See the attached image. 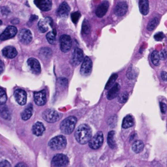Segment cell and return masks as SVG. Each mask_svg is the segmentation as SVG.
<instances>
[{
	"mask_svg": "<svg viewBox=\"0 0 167 167\" xmlns=\"http://www.w3.org/2000/svg\"><path fill=\"white\" fill-rule=\"evenodd\" d=\"M14 167H28L27 166V164L24 163H20L18 164H17L16 165L14 166Z\"/></svg>",
	"mask_w": 167,
	"mask_h": 167,
	"instance_id": "obj_44",
	"label": "cell"
},
{
	"mask_svg": "<svg viewBox=\"0 0 167 167\" xmlns=\"http://www.w3.org/2000/svg\"><path fill=\"white\" fill-rule=\"evenodd\" d=\"M70 13V7L67 3L63 2L58 9V14L61 18H66Z\"/></svg>",
	"mask_w": 167,
	"mask_h": 167,
	"instance_id": "obj_19",
	"label": "cell"
},
{
	"mask_svg": "<svg viewBox=\"0 0 167 167\" xmlns=\"http://www.w3.org/2000/svg\"><path fill=\"white\" fill-rule=\"evenodd\" d=\"M161 77L162 78V80L167 82V73L166 71H162L161 73Z\"/></svg>",
	"mask_w": 167,
	"mask_h": 167,
	"instance_id": "obj_42",
	"label": "cell"
},
{
	"mask_svg": "<svg viewBox=\"0 0 167 167\" xmlns=\"http://www.w3.org/2000/svg\"><path fill=\"white\" fill-rule=\"evenodd\" d=\"M92 129L86 124H82L78 126L75 134L76 140L80 144H86L89 142L92 138Z\"/></svg>",
	"mask_w": 167,
	"mask_h": 167,
	"instance_id": "obj_1",
	"label": "cell"
},
{
	"mask_svg": "<svg viewBox=\"0 0 167 167\" xmlns=\"http://www.w3.org/2000/svg\"><path fill=\"white\" fill-rule=\"evenodd\" d=\"M151 60L152 63L154 65L158 66L159 65V61H160V57H159V54L158 52L154 51L152 52L151 56Z\"/></svg>",
	"mask_w": 167,
	"mask_h": 167,
	"instance_id": "obj_31",
	"label": "cell"
},
{
	"mask_svg": "<svg viewBox=\"0 0 167 167\" xmlns=\"http://www.w3.org/2000/svg\"><path fill=\"white\" fill-rule=\"evenodd\" d=\"M7 97L5 90L0 88V105H5L7 102Z\"/></svg>",
	"mask_w": 167,
	"mask_h": 167,
	"instance_id": "obj_33",
	"label": "cell"
},
{
	"mask_svg": "<svg viewBox=\"0 0 167 167\" xmlns=\"http://www.w3.org/2000/svg\"><path fill=\"white\" fill-rule=\"evenodd\" d=\"M34 100L38 106H43L46 103V94L45 90L34 93Z\"/></svg>",
	"mask_w": 167,
	"mask_h": 167,
	"instance_id": "obj_14",
	"label": "cell"
},
{
	"mask_svg": "<svg viewBox=\"0 0 167 167\" xmlns=\"http://www.w3.org/2000/svg\"><path fill=\"white\" fill-rule=\"evenodd\" d=\"M28 65L29 66L30 70L32 71L34 74L38 75L41 73V65L39 63V61L36 60L35 58H29L28 60Z\"/></svg>",
	"mask_w": 167,
	"mask_h": 167,
	"instance_id": "obj_15",
	"label": "cell"
},
{
	"mask_svg": "<svg viewBox=\"0 0 167 167\" xmlns=\"http://www.w3.org/2000/svg\"><path fill=\"white\" fill-rule=\"evenodd\" d=\"M49 146L54 150H61L65 148L67 145V140L64 136L58 135L52 138L48 143Z\"/></svg>",
	"mask_w": 167,
	"mask_h": 167,
	"instance_id": "obj_3",
	"label": "cell"
},
{
	"mask_svg": "<svg viewBox=\"0 0 167 167\" xmlns=\"http://www.w3.org/2000/svg\"><path fill=\"white\" fill-rule=\"evenodd\" d=\"M84 54L82 50L79 48H77L75 49L74 52H73L72 60H71V62L72 64L74 66H77L80 63L84 61Z\"/></svg>",
	"mask_w": 167,
	"mask_h": 167,
	"instance_id": "obj_13",
	"label": "cell"
},
{
	"mask_svg": "<svg viewBox=\"0 0 167 167\" xmlns=\"http://www.w3.org/2000/svg\"><path fill=\"white\" fill-rule=\"evenodd\" d=\"M56 32L55 29H54L53 31H49V32L46 34V39H47L48 42L51 45H54L56 43Z\"/></svg>",
	"mask_w": 167,
	"mask_h": 167,
	"instance_id": "obj_29",
	"label": "cell"
},
{
	"mask_svg": "<svg viewBox=\"0 0 167 167\" xmlns=\"http://www.w3.org/2000/svg\"><path fill=\"white\" fill-rule=\"evenodd\" d=\"M160 107H161V111L163 114H164L166 111V105L165 103L163 102L160 103Z\"/></svg>",
	"mask_w": 167,
	"mask_h": 167,
	"instance_id": "obj_41",
	"label": "cell"
},
{
	"mask_svg": "<svg viewBox=\"0 0 167 167\" xmlns=\"http://www.w3.org/2000/svg\"><path fill=\"white\" fill-rule=\"evenodd\" d=\"M117 77H118V75L117 74H113L111 77H110L109 81H108L106 86H105V89L106 90H109L111 88V87L114 84L115 81L116 80V79L117 78Z\"/></svg>",
	"mask_w": 167,
	"mask_h": 167,
	"instance_id": "obj_32",
	"label": "cell"
},
{
	"mask_svg": "<svg viewBox=\"0 0 167 167\" xmlns=\"http://www.w3.org/2000/svg\"><path fill=\"white\" fill-rule=\"evenodd\" d=\"M141 13L143 15H146L149 13V1L148 0H141L138 3Z\"/></svg>",
	"mask_w": 167,
	"mask_h": 167,
	"instance_id": "obj_24",
	"label": "cell"
},
{
	"mask_svg": "<svg viewBox=\"0 0 167 167\" xmlns=\"http://www.w3.org/2000/svg\"><path fill=\"white\" fill-rule=\"evenodd\" d=\"M144 148V144L143 142L141 141H135L132 146V149L134 153H139L142 151Z\"/></svg>",
	"mask_w": 167,
	"mask_h": 167,
	"instance_id": "obj_26",
	"label": "cell"
},
{
	"mask_svg": "<svg viewBox=\"0 0 167 167\" xmlns=\"http://www.w3.org/2000/svg\"><path fill=\"white\" fill-rule=\"evenodd\" d=\"M0 167H11V165L8 161L5 160L0 162Z\"/></svg>",
	"mask_w": 167,
	"mask_h": 167,
	"instance_id": "obj_40",
	"label": "cell"
},
{
	"mask_svg": "<svg viewBox=\"0 0 167 167\" xmlns=\"http://www.w3.org/2000/svg\"><path fill=\"white\" fill-rule=\"evenodd\" d=\"M60 48L63 52H67L69 51L72 46V41L71 37L68 35H63L61 36L60 39Z\"/></svg>",
	"mask_w": 167,
	"mask_h": 167,
	"instance_id": "obj_7",
	"label": "cell"
},
{
	"mask_svg": "<svg viewBox=\"0 0 167 167\" xmlns=\"http://www.w3.org/2000/svg\"><path fill=\"white\" fill-rule=\"evenodd\" d=\"M0 116L4 119H10L11 114H10L9 109L7 108L5 105H0Z\"/></svg>",
	"mask_w": 167,
	"mask_h": 167,
	"instance_id": "obj_27",
	"label": "cell"
},
{
	"mask_svg": "<svg viewBox=\"0 0 167 167\" xmlns=\"http://www.w3.org/2000/svg\"><path fill=\"white\" fill-rule=\"evenodd\" d=\"M92 61L89 57H86L84 59L83 63L81 66L80 73L83 75H88L92 72Z\"/></svg>",
	"mask_w": 167,
	"mask_h": 167,
	"instance_id": "obj_12",
	"label": "cell"
},
{
	"mask_svg": "<svg viewBox=\"0 0 167 167\" xmlns=\"http://www.w3.org/2000/svg\"><path fill=\"white\" fill-rule=\"evenodd\" d=\"M52 163L54 167H64L68 164L69 159L65 155L59 153L54 157Z\"/></svg>",
	"mask_w": 167,
	"mask_h": 167,
	"instance_id": "obj_6",
	"label": "cell"
},
{
	"mask_svg": "<svg viewBox=\"0 0 167 167\" xmlns=\"http://www.w3.org/2000/svg\"><path fill=\"white\" fill-rule=\"evenodd\" d=\"M3 55L7 58L12 59L15 58L17 56V50L13 46H6L2 50Z\"/></svg>",
	"mask_w": 167,
	"mask_h": 167,
	"instance_id": "obj_20",
	"label": "cell"
},
{
	"mask_svg": "<svg viewBox=\"0 0 167 167\" xmlns=\"http://www.w3.org/2000/svg\"><path fill=\"white\" fill-rule=\"evenodd\" d=\"M109 3L107 1H103L100 3L96 9V11H95V14L97 17L99 18H102V17L104 16L105 14H106L107 12L109 9Z\"/></svg>",
	"mask_w": 167,
	"mask_h": 167,
	"instance_id": "obj_18",
	"label": "cell"
},
{
	"mask_svg": "<svg viewBox=\"0 0 167 167\" xmlns=\"http://www.w3.org/2000/svg\"><path fill=\"white\" fill-rule=\"evenodd\" d=\"M128 98H129L128 93L124 92V93H122V94L119 95V96L118 97V101L119 103H122V104H124V103H125L127 101Z\"/></svg>",
	"mask_w": 167,
	"mask_h": 167,
	"instance_id": "obj_35",
	"label": "cell"
},
{
	"mask_svg": "<svg viewBox=\"0 0 167 167\" xmlns=\"http://www.w3.org/2000/svg\"><path fill=\"white\" fill-rule=\"evenodd\" d=\"M134 72L132 70V69L131 67H129L128 71H127V77L129 78V79H134L135 77V74L134 73Z\"/></svg>",
	"mask_w": 167,
	"mask_h": 167,
	"instance_id": "obj_37",
	"label": "cell"
},
{
	"mask_svg": "<svg viewBox=\"0 0 167 167\" xmlns=\"http://www.w3.org/2000/svg\"><path fill=\"white\" fill-rule=\"evenodd\" d=\"M159 57H160L161 60H166V58H167V52L165 50H163L161 51V52L159 53Z\"/></svg>",
	"mask_w": 167,
	"mask_h": 167,
	"instance_id": "obj_39",
	"label": "cell"
},
{
	"mask_svg": "<svg viewBox=\"0 0 167 167\" xmlns=\"http://www.w3.org/2000/svg\"><path fill=\"white\" fill-rule=\"evenodd\" d=\"M128 11V5L126 1H119L115 8V13L117 16H123Z\"/></svg>",
	"mask_w": 167,
	"mask_h": 167,
	"instance_id": "obj_16",
	"label": "cell"
},
{
	"mask_svg": "<svg viewBox=\"0 0 167 167\" xmlns=\"http://www.w3.org/2000/svg\"><path fill=\"white\" fill-rule=\"evenodd\" d=\"M164 35L162 32H159L154 35V39H155L156 41H161L162 39H164Z\"/></svg>",
	"mask_w": 167,
	"mask_h": 167,
	"instance_id": "obj_38",
	"label": "cell"
},
{
	"mask_svg": "<svg viewBox=\"0 0 167 167\" xmlns=\"http://www.w3.org/2000/svg\"><path fill=\"white\" fill-rule=\"evenodd\" d=\"M49 26H53V20L50 17H46L39 21L38 28L41 33H45L48 31Z\"/></svg>",
	"mask_w": 167,
	"mask_h": 167,
	"instance_id": "obj_10",
	"label": "cell"
},
{
	"mask_svg": "<svg viewBox=\"0 0 167 167\" xmlns=\"http://www.w3.org/2000/svg\"><path fill=\"white\" fill-rule=\"evenodd\" d=\"M103 141H104V136L102 132H97L93 136L89 142V146L90 148L93 149H97L101 147Z\"/></svg>",
	"mask_w": 167,
	"mask_h": 167,
	"instance_id": "obj_5",
	"label": "cell"
},
{
	"mask_svg": "<svg viewBox=\"0 0 167 167\" xmlns=\"http://www.w3.org/2000/svg\"><path fill=\"white\" fill-rule=\"evenodd\" d=\"M45 131V127L44 126L43 123L41 122H36L33 125L32 127V132L35 136H40L43 134V132Z\"/></svg>",
	"mask_w": 167,
	"mask_h": 167,
	"instance_id": "obj_22",
	"label": "cell"
},
{
	"mask_svg": "<svg viewBox=\"0 0 167 167\" xmlns=\"http://www.w3.org/2000/svg\"><path fill=\"white\" fill-rule=\"evenodd\" d=\"M33 106L31 105H29V106L26 108V109L22 112L21 117L24 121H27L31 117L33 114Z\"/></svg>",
	"mask_w": 167,
	"mask_h": 167,
	"instance_id": "obj_25",
	"label": "cell"
},
{
	"mask_svg": "<svg viewBox=\"0 0 167 167\" xmlns=\"http://www.w3.org/2000/svg\"><path fill=\"white\" fill-rule=\"evenodd\" d=\"M37 18H38V17L36 15H32L31 16L30 20H30V22H33V21L36 20H37Z\"/></svg>",
	"mask_w": 167,
	"mask_h": 167,
	"instance_id": "obj_45",
	"label": "cell"
},
{
	"mask_svg": "<svg viewBox=\"0 0 167 167\" xmlns=\"http://www.w3.org/2000/svg\"><path fill=\"white\" fill-rule=\"evenodd\" d=\"M80 16H81V14L79 12H75V13H73L72 14H71V19H72L73 22L75 24H77L78 22V21L79 20Z\"/></svg>",
	"mask_w": 167,
	"mask_h": 167,
	"instance_id": "obj_36",
	"label": "cell"
},
{
	"mask_svg": "<svg viewBox=\"0 0 167 167\" xmlns=\"http://www.w3.org/2000/svg\"><path fill=\"white\" fill-rule=\"evenodd\" d=\"M43 117L48 123H54L60 120L61 115L54 110L47 109L43 113Z\"/></svg>",
	"mask_w": 167,
	"mask_h": 167,
	"instance_id": "obj_4",
	"label": "cell"
},
{
	"mask_svg": "<svg viewBox=\"0 0 167 167\" xmlns=\"http://www.w3.org/2000/svg\"><path fill=\"white\" fill-rule=\"evenodd\" d=\"M1 24H2V22L0 20V25H1Z\"/></svg>",
	"mask_w": 167,
	"mask_h": 167,
	"instance_id": "obj_46",
	"label": "cell"
},
{
	"mask_svg": "<svg viewBox=\"0 0 167 167\" xmlns=\"http://www.w3.org/2000/svg\"><path fill=\"white\" fill-rule=\"evenodd\" d=\"M82 32L85 34H89L90 33L91 27H90V24L89 22H88V20H84L83 24H82Z\"/></svg>",
	"mask_w": 167,
	"mask_h": 167,
	"instance_id": "obj_34",
	"label": "cell"
},
{
	"mask_svg": "<svg viewBox=\"0 0 167 167\" xmlns=\"http://www.w3.org/2000/svg\"><path fill=\"white\" fill-rule=\"evenodd\" d=\"M159 22V18H157V17H154L153 18H152L151 20L149 22L148 26H147V29H148L149 31L154 30L157 26L158 25Z\"/></svg>",
	"mask_w": 167,
	"mask_h": 167,
	"instance_id": "obj_30",
	"label": "cell"
},
{
	"mask_svg": "<svg viewBox=\"0 0 167 167\" xmlns=\"http://www.w3.org/2000/svg\"><path fill=\"white\" fill-rule=\"evenodd\" d=\"M120 90V86L119 84H115L109 90V92L107 93V99L109 100L114 99L115 97H116L118 95Z\"/></svg>",
	"mask_w": 167,
	"mask_h": 167,
	"instance_id": "obj_21",
	"label": "cell"
},
{
	"mask_svg": "<svg viewBox=\"0 0 167 167\" xmlns=\"http://www.w3.org/2000/svg\"><path fill=\"white\" fill-rule=\"evenodd\" d=\"M34 3L43 11H50L52 5V3L50 0H37L34 1Z\"/></svg>",
	"mask_w": 167,
	"mask_h": 167,
	"instance_id": "obj_17",
	"label": "cell"
},
{
	"mask_svg": "<svg viewBox=\"0 0 167 167\" xmlns=\"http://www.w3.org/2000/svg\"><path fill=\"white\" fill-rule=\"evenodd\" d=\"M131 167H134V166H131Z\"/></svg>",
	"mask_w": 167,
	"mask_h": 167,
	"instance_id": "obj_47",
	"label": "cell"
},
{
	"mask_svg": "<svg viewBox=\"0 0 167 167\" xmlns=\"http://www.w3.org/2000/svg\"><path fill=\"white\" fill-rule=\"evenodd\" d=\"M114 135H115L114 131H111L109 132L107 136L108 144H109L110 148H111L112 149H114L115 148V147H116V142H115L114 140Z\"/></svg>",
	"mask_w": 167,
	"mask_h": 167,
	"instance_id": "obj_28",
	"label": "cell"
},
{
	"mask_svg": "<svg viewBox=\"0 0 167 167\" xmlns=\"http://www.w3.org/2000/svg\"><path fill=\"white\" fill-rule=\"evenodd\" d=\"M14 99L18 105L23 106L27 102V94L24 90L17 89L14 93Z\"/></svg>",
	"mask_w": 167,
	"mask_h": 167,
	"instance_id": "obj_11",
	"label": "cell"
},
{
	"mask_svg": "<svg viewBox=\"0 0 167 167\" xmlns=\"http://www.w3.org/2000/svg\"><path fill=\"white\" fill-rule=\"evenodd\" d=\"M4 69H5L4 63H3V61H2L1 60H0V75H1L2 73H3Z\"/></svg>",
	"mask_w": 167,
	"mask_h": 167,
	"instance_id": "obj_43",
	"label": "cell"
},
{
	"mask_svg": "<svg viewBox=\"0 0 167 167\" xmlns=\"http://www.w3.org/2000/svg\"><path fill=\"white\" fill-rule=\"evenodd\" d=\"M17 31L18 30H17V28L15 26H9L6 28V29L3 31V32L1 34L0 39L1 41H5L13 38L16 35Z\"/></svg>",
	"mask_w": 167,
	"mask_h": 167,
	"instance_id": "obj_8",
	"label": "cell"
},
{
	"mask_svg": "<svg viewBox=\"0 0 167 167\" xmlns=\"http://www.w3.org/2000/svg\"><path fill=\"white\" fill-rule=\"evenodd\" d=\"M32 33L31 31L28 29H23L20 31L18 34V38L20 41L24 45H28L30 43L32 40Z\"/></svg>",
	"mask_w": 167,
	"mask_h": 167,
	"instance_id": "obj_9",
	"label": "cell"
},
{
	"mask_svg": "<svg viewBox=\"0 0 167 167\" xmlns=\"http://www.w3.org/2000/svg\"><path fill=\"white\" fill-rule=\"evenodd\" d=\"M77 122V118L75 116H69L63 120L60 124V129L65 134L72 133L75 128Z\"/></svg>",
	"mask_w": 167,
	"mask_h": 167,
	"instance_id": "obj_2",
	"label": "cell"
},
{
	"mask_svg": "<svg viewBox=\"0 0 167 167\" xmlns=\"http://www.w3.org/2000/svg\"><path fill=\"white\" fill-rule=\"evenodd\" d=\"M134 118L131 115H127L125 116L122 122V127L124 129H128L134 125Z\"/></svg>",
	"mask_w": 167,
	"mask_h": 167,
	"instance_id": "obj_23",
	"label": "cell"
}]
</instances>
